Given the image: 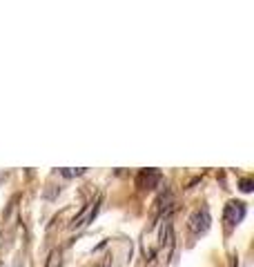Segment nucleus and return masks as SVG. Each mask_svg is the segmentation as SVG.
<instances>
[{
  "label": "nucleus",
  "instance_id": "1",
  "mask_svg": "<svg viewBox=\"0 0 254 267\" xmlns=\"http://www.w3.org/2000/svg\"><path fill=\"white\" fill-rule=\"evenodd\" d=\"M246 212H248L246 203H241V200H232V203L225 205L223 218H225V223H228L230 227H234V225H239V223L246 218Z\"/></svg>",
  "mask_w": 254,
  "mask_h": 267
},
{
  "label": "nucleus",
  "instance_id": "4",
  "mask_svg": "<svg viewBox=\"0 0 254 267\" xmlns=\"http://www.w3.org/2000/svg\"><path fill=\"white\" fill-rule=\"evenodd\" d=\"M98 205H100V196L96 198L94 203H89L87 207H85L83 212H80L78 216L74 218V221H71V225H69L71 230H76V227H83V225H87V223H89V221H92V218H94V214L98 212Z\"/></svg>",
  "mask_w": 254,
  "mask_h": 267
},
{
  "label": "nucleus",
  "instance_id": "3",
  "mask_svg": "<svg viewBox=\"0 0 254 267\" xmlns=\"http://www.w3.org/2000/svg\"><path fill=\"white\" fill-rule=\"evenodd\" d=\"M161 178H163V174L159 169H141L136 176V185L141 189H152L161 183Z\"/></svg>",
  "mask_w": 254,
  "mask_h": 267
},
{
  "label": "nucleus",
  "instance_id": "2",
  "mask_svg": "<svg viewBox=\"0 0 254 267\" xmlns=\"http://www.w3.org/2000/svg\"><path fill=\"white\" fill-rule=\"evenodd\" d=\"M210 221H212V218H210V209L208 207L196 209V212L192 214V218H190V230L194 234H203L210 227Z\"/></svg>",
  "mask_w": 254,
  "mask_h": 267
},
{
  "label": "nucleus",
  "instance_id": "5",
  "mask_svg": "<svg viewBox=\"0 0 254 267\" xmlns=\"http://www.w3.org/2000/svg\"><path fill=\"white\" fill-rule=\"evenodd\" d=\"M241 189H243V192H250V189H252V183H250V180H241Z\"/></svg>",
  "mask_w": 254,
  "mask_h": 267
}]
</instances>
